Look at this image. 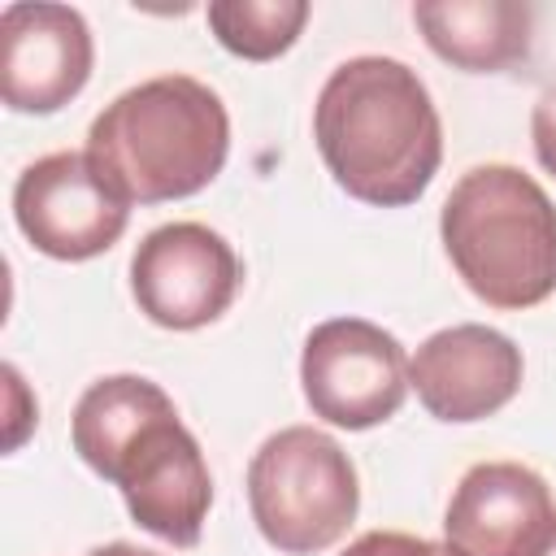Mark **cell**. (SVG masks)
<instances>
[{
    "label": "cell",
    "mask_w": 556,
    "mask_h": 556,
    "mask_svg": "<svg viewBox=\"0 0 556 556\" xmlns=\"http://www.w3.org/2000/svg\"><path fill=\"white\" fill-rule=\"evenodd\" d=\"M239 256L204 222H169L139 239L130 291L139 313L165 330H200L239 295Z\"/></svg>",
    "instance_id": "cell-8"
},
{
    "label": "cell",
    "mask_w": 556,
    "mask_h": 556,
    "mask_svg": "<svg viewBox=\"0 0 556 556\" xmlns=\"http://www.w3.org/2000/svg\"><path fill=\"white\" fill-rule=\"evenodd\" d=\"M87 556H161V552H148V547H135V543H104V547H91Z\"/></svg>",
    "instance_id": "cell-16"
},
{
    "label": "cell",
    "mask_w": 556,
    "mask_h": 556,
    "mask_svg": "<svg viewBox=\"0 0 556 556\" xmlns=\"http://www.w3.org/2000/svg\"><path fill=\"white\" fill-rule=\"evenodd\" d=\"M556 526L552 486L517 460H482L456 482L443 530L465 556H534Z\"/></svg>",
    "instance_id": "cell-11"
},
{
    "label": "cell",
    "mask_w": 556,
    "mask_h": 556,
    "mask_svg": "<svg viewBox=\"0 0 556 556\" xmlns=\"http://www.w3.org/2000/svg\"><path fill=\"white\" fill-rule=\"evenodd\" d=\"M530 139H534V156L547 174H556V87L539 96L534 113H530Z\"/></svg>",
    "instance_id": "cell-15"
},
{
    "label": "cell",
    "mask_w": 556,
    "mask_h": 556,
    "mask_svg": "<svg viewBox=\"0 0 556 556\" xmlns=\"http://www.w3.org/2000/svg\"><path fill=\"white\" fill-rule=\"evenodd\" d=\"M439 235L460 282L500 313L556 291V204L517 165H473L443 200Z\"/></svg>",
    "instance_id": "cell-4"
},
{
    "label": "cell",
    "mask_w": 556,
    "mask_h": 556,
    "mask_svg": "<svg viewBox=\"0 0 556 556\" xmlns=\"http://www.w3.org/2000/svg\"><path fill=\"white\" fill-rule=\"evenodd\" d=\"M521 348L478 321L434 330L408 361V387L439 421H482L521 391Z\"/></svg>",
    "instance_id": "cell-10"
},
{
    "label": "cell",
    "mask_w": 556,
    "mask_h": 556,
    "mask_svg": "<svg viewBox=\"0 0 556 556\" xmlns=\"http://www.w3.org/2000/svg\"><path fill=\"white\" fill-rule=\"evenodd\" d=\"M230 152L222 96L191 74H161L113 104L87 130V156L126 204H165L204 191Z\"/></svg>",
    "instance_id": "cell-3"
},
{
    "label": "cell",
    "mask_w": 556,
    "mask_h": 556,
    "mask_svg": "<svg viewBox=\"0 0 556 556\" xmlns=\"http://www.w3.org/2000/svg\"><path fill=\"white\" fill-rule=\"evenodd\" d=\"M248 508L269 547L287 556L326 552L356 521V465L326 430L287 426L248 465Z\"/></svg>",
    "instance_id": "cell-5"
},
{
    "label": "cell",
    "mask_w": 556,
    "mask_h": 556,
    "mask_svg": "<svg viewBox=\"0 0 556 556\" xmlns=\"http://www.w3.org/2000/svg\"><path fill=\"white\" fill-rule=\"evenodd\" d=\"M70 443L87 469L122 491L135 526L174 547L200 543L213 504L208 460L152 378H96L74 404Z\"/></svg>",
    "instance_id": "cell-1"
},
{
    "label": "cell",
    "mask_w": 556,
    "mask_h": 556,
    "mask_svg": "<svg viewBox=\"0 0 556 556\" xmlns=\"http://www.w3.org/2000/svg\"><path fill=\"white\" fill-rule=\"evenodd\" d=\"M91 26L70 4L17 0L0 13V96L13 113H56L91 78Z\"/></svg>",
    "instance_id": "cell-9"
},
{
    "label": "cell",
    "mask_w": 556,
    "mask_h": 556,
    "mask_svg": "<svg viewBox=\"0 0 556 556\" xmlns=\"http://www.w3.org/2000/svg\"><path fill=\"white\" fill-rule=\"evenodd\" d=\"M308 22L304 0H213L208 30L230 56L243 61H274L282 56Z\"/></svg>",
    "instance_id": "cell-13"
},
{
    "label": "cell",
    "mask_w": 556,
    "mask_h": 556,
    "mask_svg": "<svg viewBox=\"0 0 556 556\" xmlns=\"http://www.w3.org/2000/svg\"><path fill=\"white\" fill-rule=\"evenodd\" d=\"M534 556H556V526L547 530V539L539 543V552H534Z\"/></svg>",
    "instance_id": "cell-17"
},
{
    "label": "cell",
    "mask_w": 556,
    "mask_h": 556,
    "mask_svg": "<svg viewBox=\"0 0 556 556\" xmlns=\"http://www.w3.org/2000/svg\"><path fill=\"white\" fill-rule=\"evenodd\" d=\"M343 556H465L452 543H434L421 534H404V530H369L356 543H348Z\"/></svg>",
    "instance_id": "cell-14"
},
{
    "label": "cell",
    "mask_w": 556,
    "mask_h": 556,
    "mask_svg": "<svg viewBox=\"0 0 556 556\" xmlns=\"http://www.w3.org/2000/svg\"><path fill=\"white\" fill-rule=\"evenodd\" d=\"M413 22L430 52L465 74H500L530 56L534 9L517 0H421Z\"/></svg>",
    "instance_id": "cell-12"
},
{
    "label": "cell",
    "mask_w": 556,
    "mask_h": 556,
    "mask_svg": "<svg viewBox=\"0 0 556 556\" xmlns=\"http://www.w3.org/2000/svg\"><path fill=\"white\" fill-rule=\"evenodd\" d=\"M313 139L330 178L361 204L404 208L421 200L443 161V122L395 56H352L317 91Z\"/></svg>",
    "instance_id": "cell-2"
},
{
    "label": "cell",
    "mask_w": 556,
    "mask_h": 556,
    "mask_svg": "<svg viewBox=\"0 0 556 556\" xmlns=\"http://www.w3.org/2000/svg\"><path fill=\"white\" fill-rule=\"evenodd\" d=\"M300 382L313 417L343 430H369L400 413L408 395V356L391 330L365 317H330L304 339Z\"/></svg>",
    "instance_id": "cell-6"
},
{
    "label": "cell",
    "mask_w": 556,
    "mask_h": 556,
    "mask_svg": "<svg viewBox=\"0 0 556 556\" xmlns=\"http://www.w3.org/2000/svg\"><path fill=\"white\" fill-rule=\"evenodd\" d=\"M13 222L35 252L52 261H91L109 252L130 222V204L83 152H48L13 182Z\"/></svg>",
    "instance_id": "cell-7"
}]
</instances>
